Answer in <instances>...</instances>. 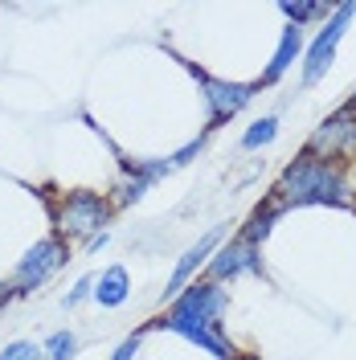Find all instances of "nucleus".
<instances>
[{"mask_svg": "<svg viewBox=\"0 0 356 360\" xmlns=\"http://www.w3.org/2000/svg\"><path fill=\"white\" fill-rule=\"evenodd\" d=\"M270 197L283 209H299V205H336V209H352V180L340 164L315 160L307 152H295V160L283 164V172L274 180Z\"/></svg>", "mask_w": 356, "mask_h": 360, "instance_id": "1", "label": "nucleus"}, {"mask_svg": "<svg viewBox=\"0 0 356 360\" xmlns=\"http://www.w3.org/2000/svg\"><path fill=\"white\" fill-rule=\"evenodd\" d=\"M115 217V205L107 193H94V188H74L62 193L53 201V225H58V238L62 242H90L94 233H107V225Z\"/></svg>", "mask_w": 356, "mask_h": 360, "instance_id": "2", "label": "nucleus"}, {"mask_svg": "<svg viewBox=\"0 0 356 360\" xmlns=\"http://www.w3.org/2000/svg\"><path fill=\"white\" fill-rule=\"evenodd\" d=\"M66 262H74L70 246L58 238V233H49V238L33 242V246L17 258V266H13V274H8V287H13V295H17V299H21V295L42 291L45 283H49L58 270L66 266Z\"/></svg>", "mask_w": 356, "mask_h": 360, "instance_id": "3", "label": "nucleus"}, {"mask_svg": "<svg viewBox=\"0 0 356 360\" xmlns=\"http://www.w3.org/2000/svg\"><path fill=\"white\" fill-rule=\"evenodd\" d=\"M225 307H229L225 287L209 283V278H193V283L160 311V319H168V323H222Z\"/></svg>", "mask_w": 356, "mask_h": 360, "instance_id": "4", "label": "nucleus"}, {"mask_svg": "<svg viewBox=\"0 0 356 360\" xmlns=\"http://www.w3.org/2000/svg\"><path fill=\"white\" fill-rule=\"evenodd\" d=\"M352 17H356L352 0H348V4H336L332 17H328V25H324L312 41H307V49H303V70H299V82H303V86H315V82L332 70L336 49H340V41H344V33H348Z\"/></svg>", "mask_w": 356, "mask_h": 360, "instance_id": "5", "label": "nucleus"}, {"mask_svg": "<svg viewBox=\"0 0 356 360\" xmlns=\"http://www.w3.org/2000/svg\"><path fill=\"white\" fill-rule=\"evenodd\" d=\"M299 152H307L315 160H328V164H352L356 160V115L352 111H340L328 115L312 135H307V143L299 148Z\"/></svg>", "mask_w": 356, "mask_h": 360, "instance_id": "6", "label": "nucleus"}, {"mask_svg": "<svg viewBox=\"0 0 356 360\" xmlns=\"http://www.w3.org/2000/svg\"><path fill=\"white\" fill-rule=\"evenodd\" d=\"M193 74H197L201 90H205L209 131H217L222 123L238 119V115L254 103V94H258V86H254V82H225V78H213V74H205V70H193Z\"/></svg>", "mask_w": 356, "mask_h": 360, "instance_id": "7", "label": "nucleus"}, {"mask_svg": "<svg viewBox=\"0 0 356 360\" xmlns=\"http://www.w3.org/2000/svg\"><path fill=\"white\" fill-rule=\"evenodd\" d=\"M242 274H262V250L242 242V238L234 233V238H225L222 246L213 250V258L205 262V274H201V278L225 287V283H234V278H242Z\"/></svg>", "mask_w": 356, "mask_h": 360, "instance_id": "8", "label": "nucleus"}, {"mask_svg": "<svg viewBox=\"0 0 356 360\" xmlns=\"http://www.w3.org/2000/svg\"><path fill=\"white\" fill-rule=\"evenodd\" d=\"M225 229H229V225H213V229H205L197 242H193V246L180 254L177 266H172V274H168V283H164V295H160V303H172V299H177V295L184 291L189 283H193V278H197L201 270H205V262L213 258V250L225 242Z\"/></svg>", "mask_w": 356, "mask_h": 360, "instance_id": "9", "label": "nucleus"}, {"mask_svg": "<svg viewBox=\"0 0 356 360\" xmlns=\"http://www.w3.org/2000/svg\"><path fill=\"white\" fill-rule=\"evenodd\" d=\"M148 328H160V332H172V336H184L189 344H197V348H205L213 360H238V352H234V344H229V336H225V323H168V319H152Z\"/></svg>", "mask_w": 356, "mask_h": 360, "instance_id": "10", "label": "nucleus"}, {"mask_svg": "<svg viewBox=\"0 0 356 360\" xmlns=\"http://www.w3.org/2000/svg\"><path fill=\"white\" fill-rule=\"evenodd\" d=\"M303 49H307V33L303 29H295V25H287L283 33H279V45H274V53H270L267 70H262V78L254 82V86H274V82H283V74H287L295 62H303Z\"/></svg>", "mask_w": 356, "mask_h": 360, "instance_id": "11", "label": "nucleus"}, {"mask_svg": "<svg viewBox=\"0 0 356 360\" xmlns=\"http://www.w3.org/2000/svg\"><path fill=\"white\" fill-rule=\"evenodd\" d=\"M127 295H132V270L123 266V262H115V266H107L94 278V295L90 299L111 311V307H123L127 303Z\"/></svg>", "mask_w": 356, "mask_h": 360, "instance_id": "12", "label": "nucleus"}, {"mask_svg": "<svg viewBox=\"0 0 356 360\" xmlns=\"http://www.w3.org/2000/svg\"><path fill=\"white\" fill-rule=\"evenodd\" d=\"M283 213H287V209H283V205L274 201V197L258 201V205H254V213H250V217L242 221L238 238H242V242H250V246H258V250H262V242L270 238V229H274V221H279Z\"/></svg>", "mask_w": 356, "mask_h": 360, "instance_id": "13", "label": "nucleus"}, {"mask_svg": "<svg viewBox=\"0 0 356 360\" xmlns=\"http://www.w3.org/2000/svg\"><path fill=\"white\" fill-rule=\"evenodd\" d=\"M279 13L287 17V25H295V29H307L312 21H319V17H332V8L324 4V0H295V4H279Z\"/></svg>", "mask_w": 356, "mask_h": 360, "instance_id": "14", "label": "nucleus"}, {"mask_svg": "<svg viewBox=\"0 0 356 360\" xmlns=\"http://www.w3.org/2000/svg\"><path fill=\"white\" fill-rule=\"evenodd\" d=\"M274 135H279V115H262V119H254V123L246 127V135L238 139V148H242V152H258V148L274 143Z\"/></svg>", "mask_w": 356, "mask_h": 360, "instance_id": "15", "label": "nucleus"}, {"mask_svg": "<svg viewBox=\"0 0 356 360\" xmlns=\"http://www.w3.org/2000/svg\"><path fill=\"white\" fill-rule=\"evenodd\" d=\"M45 360H74L78 356V336L70 332V328H58V332H49L42 344Z\"/></svg>", "mask_w": 356, "mask_h": 360, "instance_id": "16", "label": "nucleus"}, {"mask_svg": "<svg viewBox=\"0 0 356 360\" xmlns=\"http://www.w3.org/2000/svg\"><path fill=\"white\" fill-rule=\"evenodd\" d=\"M209 127H205V131L197 135V139H189V143H180L177 152H172V156H168V164H172V172H177V168H184V164H193V160L201 156V152H205V143H209Z\"/></svg>", "mask_w": 356, "mask_h": 360, "instance_id": "17", "label": "nucleus"}, {"mask_svg": "<svg viewBox=\"0 0 356 360\" xmlns=\"http://www.w3.org/2000/svg\"><path fill=\"white\" fill-rule=\"evenodd\" d=\"M0 360H45V352H42V344H33V340H8L0 348Z\"/></svg>", "mask_w": 356, "mask_h": 360, "instance_id": "18", "label": "nucleus"}, {"mask_svg": "<svg viewBox=\"0 0 356 360\" xmlns=\"http://www.w3.org/2000/svg\"><path fill=\"white\" fill-rule=\"evenodd\" d=\"M94 278H98V274H82V278H78V283L70 287L66 299H62V303H66V311H74L78 303H87L90 295H94Z\"/></svg>", "mask_w": 356, "mask_h": 360, "instance_id": "19", "label": "nucleus"}, {"mask_svg": "<svg viewBox=\"0 0 356 360\" xmlns=\"http://www.w3.org/2000/svg\"><path fill=\"white\" fill-rule=\"evenodd\" d=\"M144 332H148V323H144V328H135L132 336H123V340H119V348L111 352V360H135L139 344H144Z\"/></svg>", "mask_w": 356, "mask_h": 360, "instance_id": "20", "label": "nucleus"}, {"mask_svg": "<svg viewBox=\"0 0 356 360\" xmlns=\"http://www.w3.org/2000/svg\"><path fill=\"white\" fill-rule=\"evenodd\" d=\"M107 242H111V229H107V233H94L90 242H82V250H87V254H98V250L107 246Z\"/></svg>", "mask_w": 356, "mask_h": 360, "instance_id": "21", "label": "nucleus"}, {"mask_svg": "<svg viewBox=\"0 0 356 360\" xmlns=\"http://www.w3.org/2000/svg\"><path fill=\"white\" fill-rule=\"evenodd\" d=\"M13 299H17V295H13V287H8V278H0V311H4Z\"/></svg>", "mask_w": 356, "mask_h": 360, "instance_id": "22", "label": "nucleus"}, {"mask_svg": "<svg viewBox=\"0 0 356 360\" xmlns=\"http://www.w3.org/2000/svg\"><path fill=\"white\" fill-rule=\"evenodd\" d=\"M344 111H352V115H356V90L348 94V103H344Z\"/></svg>", "mask_w": 356, "mask_h": 360, "instance_id": "23", "label": "nucleus"}]
</instances>
